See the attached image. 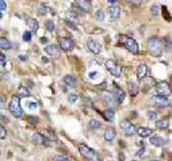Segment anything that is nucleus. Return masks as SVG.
Returning <instances> with one entry per match:
<instances>
[{
	"instance_id": "bb28decb",
	"label": "nucleus",
	"mask_w": 172,
	"mask_h": 161,
	"mask_svg": "<svg viewBox=\"0 0 172 161\" xmlns=\"http://www.w3.org/2000/svg\"><path fill=\"white\" fill-rule=\"evenodd\" d=\"M101 126V123H100V121L97 120V119H92L90 122H88V128L91 129V130H97L99 129Z\"/></svg>"
},
{
	"instance_id": "20e7f679",
	"label": "nucleus",
	"mask_w": 172,
	"mask_h": 161,
	"mask_svg": "<svg viewBox=\"0 0 172 161\" xmlns=\"http://www.w3.org/2000/svg\"><path fill=\"white\" fill-rule=\"evenodd\" d=\"M122 43L125 47L126 50L129 52H131L133 54H137L139 52V46H138V43L133 38H130L127 36H123L122 37Z\"/></svg>"
},
{
	"instance_id": "58836bf2",
	"label": "nucleus",
	"mask_w": 172,
	"mask_h": 161,
	"mask_svg": "<svg viewBox=\"0 0 172 161\" xmlns=\"http://www.w3.org/2000/svg\"><path fill=\"white\" fill-rule=\"evenodd\" d=\"M28 107L29 109H36L37 108V103H34V101H29Z\"/></svg>"
},
{
	"instance_id": "09e8293b",
	"label": "nucleus",
	"mask_w": 172,
	"mask_h": 161,
	"mask_svg": "<svg viewBox=\"0 0 172 161\" xmlns=\"http://www.w3.org/2000/svg\"><path fill=\"white\" fill-rule=\"evenodd\" d=\"M40 43H47V38H46V37H43V38H40Z\"/></svg>"
},
{
	"instance_id": "49530a36",
	"label": "nucleus",
	"mask_w": 172,
	"mask_h": 161,
	"mask_svg": "<svg viewBox=\"0 0 172 161\" xmlns=\"http://www.w3.org/2000/svg\"><path fill=\"white\" fill-rule=\"evenodd\" d=\"M65 23H67V25H68V27H71V28L74 29V30H77V27H76L75 24H72V23L70 22V21H65Z\"/></svg>"
},
{
	"instance_id": "5701e85b",
	"label": "nucleus",
	"mask_w": 172,
	"mask_h": 161,
	"mask_svg": "<svg viewBox=\"0 0 172 161\" xmlns=\"http://www.w3.org/2000/svg\"><path fill=\"white\" fill-rule=\"evenodd\" d=\"M27 24H28V27L31 29V31L32 32H37V30L39 28V24L37 22V20H34V18H28L27 20Z\"/></svg>"
},
{
	"instance_id": "473e14b6",
	"label": "nucleus",
	"mask_w": 172,
	"mask_h": 161,
	"mask_svg": "<svg viewBox=\"0 0 172 161\" xmlns=\"http://www.w3.org/2000/svg\"><path fill=\"white\" fill-rule=\"evenodd\" d=\"M147 116H148V119L150 121H156V120H157V114H156L155 112H151V110L147 112Z\"/></svg>"
},
{
	"instance_id": "c03bdc74",
	"label": "nucleus",
	"mask_w": 172,
	"mask_h": 161,
	"mask_svg": "<svg viewBox=\"0 0 172 161\" xmlns=\"http://www.w3.org/2000/svg\"><path fill=\"white\" fill-rule=\"evenodd\" d=\"M169 39H170V38H169V37H165V38H164V39H163V43H164V45L166 46V48H169V47H170V46H171V41H170V43H169Z\"/></svg>"
},
{
	"instance_id": "c85d7f7f",
	"label": "nucleus",
	"mask_w": 172,
	"mask_h": 161,
	"mask_svg": "<svg viewBox=\"0 0 172 161\" xmlns=\"http://www.w3.org/2000/svg\"><path fill=\"white\" fill-rule=\"evenodd\" d=\"M155 126L157 129H166L169 126V122L166 120H160V121H156L155 123Z\"/></svg>"
},
{
	"instance_id": "de8ad7c7",
	"label": "nucleus",
	"mask_w": 172,
	"mask_h": 161,
	"mask_svg": "<svg viewBox=\"0 0 172 161\" xmlns=\"http://www.w3.org/2000/svg\"><path fill=\"white\" fill-rule=\"evenodd\" d=\"M125 160V155H123V153H119V161H124Z\"/></svg>"
},
{
	"instance_id": "f704fd0d",
	"label": "nucleus",
	"mask_w": 172,
	"mask_h": 161,
	"mask_svg": "<svg viewBox=\"0 0 172 161\" xmlns=\"http://www.w3.org/2000/svg\"><path fill=\"white\" fill-rule=\"evenodd\" d=\"M30 39H31V32L30 31H25L23 34V40L24 41H30Z\"/></svg>"
},
{
	"instance_id": "4be33fe9",
	"label": "nucleus",
	"mask_w": 172,
	"mask_h": 161,
	"mask_svg": "<svg viewBox=\"0 0 172 161\" xmlns=\"http://www.w3.org/2000/svg\"><path fill=\"white\" fill-rule=\"evenodd\" d=\"M63 82H64V84L68 86H76L77 84V80L72 75H67V76H64L63 77Z\"/></svg>"
},
{
	"instance_id": "ddd939ff",
	"label": "nucleus",
	"mask_w": 172,
	"mask_h": 161,
	"mask_svg": "<svg viewBox=\"0 0 172 161\" xmlns=\"http://www.w3.org/2000/svg\"><path fill=\"white\" fill-rule=\"evenodd\" d=\"M149 142H150L151 145H154L156 147H161V146H163V145L166 143V140L164 138H162L161 136H156V135H155V136H151L150 139H149Z\"/></svg>"
},
{
	"instance_id": "4c0bfd02",
	"label": "nucleus",
	"mask_w": 172,
	"mask_h": 161,
	"mask_svg": "<svg viewBox=\"0 0 172 161\" xmlns=\"http://www.w3.org/2000/svg\"><path fill=\"white\" fill-rule=\"evenodd\" d=\"M55 161H71V160H69L68 158L62 156V155H57V156H55Z\"/></svg>"
},
{
	"instance_id": "8fccbe9b",
	"label": "nucleus",
	"mask_w": 172,
	"mask_h": 161,
	"mask_svg": "<svg viewBox=\"0 0 172 161\" xmlns=\"http://www.w3.org/2000/svg\"><path fill=\"white\" fill-rule=\"evenodd\" d=\"M143 152H145V149H141L140 151H139V152H138V154H137V155H141V154L143 153Z\"/></svg>"
},
{
	"instance_id": "cd10ccee",
	"label": "nucleus",
	"mask_w": 172,
	"mask_h": 161,
	"mask_svg": "<svg viewBox=\"0 0 172 161\" xmlns=\"http://www.w3.org/2000/svg\"><path fill=\"white\" fill-rule=\"evenodd\" d=\"M103 115H104V117H106L109 122H113L115 119V112L114 110H111V109H106Z\"/></svg>"
},
{
	"instance_id": "aec40b11",
	"label": "nucleus",
	"mask_w": 172,
	"mask_h": 161,
	"mask_svg": "<svg viewBox=\"0 0 172 161\" xmlns=\"http://www.w3.org/2000/svg\"><path fill=\"white\" fill-rule=\"evenodd\" d=\"M115 136H116V132L113 128H107L104 131V135H103V137L107 142H113L115 139Z\"/></svg>"
},
{
	"instance_id": "a878e982",
	"label": "nucleus",
	"mask_w": 172,
	"mask_h": 161,
	"mask_svg": "<svg viewBox=\"0 0 172 161\" xmlns=\"http://www.w3.org/2000/svg\"><path fill=\"white\" fill-rule=\"evenodd\" d=\"M0 47L2 48V50H9L11 47V43L9 40L7 39V38H0Z\"/></svg>"
},
{
	"instance_id": "6ab92c4d",
	"label": "nucleus",
	"mask_w": 172,
	"mask_h": 161,
	"mask_svg": "<svg viewBox=\"0 0 172 161\" xmlns=\"http://www.w3.org/2000/svg\"><path fill=\"white\" fill-rule=\"evenodd\" d=\"M115 98H116V101L118 104H122L125 99V92L123 91L119 87H116L115 89Z\"/></svg>"
},
{
	"instance_id": "7ed1b4c3",
	"label": "nucleus",
	"mask_w": 172,
	"mask_h": 161,
	"mask_svg": "<svg viewBox=\"0 0 172 161\" xmlns=\"http://www.w3.org/2000/svg\"><path fill=\"white\" fill-rule=\"evenodd\" d=\"M9 110H11V113L13 114L14 117H21L23 114L22 112V107H21V103H20V98L16 97V96H14V97L11 98V103H9Z\"/></svg>"
},
{
	"instance_id": "c9c22d12",
	"label": "nucleus",
	"mask_w": 172,
	"mask_h": 161,
	"mask_svg": "<svg viewBox=\"0 0 172 161\" xmlns=\"http://www.w3.org/2000/svg\"><path fill=\"white\" fill-rule=\"evenodd\" d=\"M28 121H29V123H30V124H33V126H36V124L38 123V119H37V117H34V116H29Z\"/></svg>"
},
{
	"instance_id": "3c124183",
	"label": "nucleus",
	"mask_w": 172,
	"mask_h": 161,
	"mask_svg": "<svg viewBox=\"0 0 172 161\" xmlns=\"http://www.w3.org/2000/svg\"><path fill=\"white\" fill-rule=\"evenodd\" d=\"M108 1L110 2V4H113V5H115V4L117 2V0H108Z\"/></svg>"
},
{
	"instance_id": "864d4df0",
	"label": "nucleus",
	"mask_w": 172,
	"mask_h": 161,
	"mask_svg": "<svg viewBox=\"0 0 172 161\" xmlns=\"http://www.w3.org/2000/svg\"><path fill=\"white\" fill-rule=\"evenodd\" d=\"M170 105H171V107H172V101H171V103H170Z\"/></svg>"
},
{
	"instance_id": "7c9ffc66",
	"label": "nucleus",
	"mask_w": 172,
	"mask_h": 161,
	"mask_svg": "<svg viewBox=\"0 0 172 161\" xmlns=\"http://www.w3.org/2000/svg\"><path fill=\"white\" fill-rule=\"evenodd\" d=\"M94 16L97 18V21H100V22H102L103 20H104V12L101 11V9H99V11L95 12V14H94Z\"/></svg>"
},
{
	"instance_id": "4468645a",
	"label": "nucleus",
	"mask_w": 172,
	"mask_h": 161,
	"mask_svg": "<svg viewBox=\"0 0 172 161\" xmlns=\"http://www.w3.org/2000/svg\"><path fill=\"white\" fill-rule=\"evenodd\" d=\"M76 5L78 6V8H80L84 12H90L91 11V2L88 0H75Z\"/></svg>"
},
{
	"instance_id": "2f4dec72",
	"label": "nucleus",
	"mask_w": 172,
	"mask_h": 161,
	"mask_svg": "<svg viewBox=\"0 0 172 161\" xmlns=\"http://www.w3.org/2000/svg\"><path fill=\"white\" fill-rule=\"evenodd\" d=\"M77 100H78V96H77V94H75V93H72V94H69L68 101H69L70 104L77 103Z\"/></svg>"
},
{
	"instance_id": "2eb2a0df",
	"label": "nucleus",
	"mask_w": 172,
	"mask_h": 161,
	"mask_svg": "<svg viewBox=\"0 0 172 161\" xmlns=\"http://www.w3.org/2000/svg\"><path fill=\"white\" fill-rule=\"evenodd\" d=\"M108 14L110 15V18H111V20H117V18H119L120 16V9L115 5L110 6L108 8Z\"/></svg>"
},
{
	"instance_id": "9d476101",
	"label": "nucleus",
	"mask_w": 172,
	"mask_h": 161,
	"mask_svg": "<svg viewBox=\"0 0 172 161\" xmlns=\"http://www.w3.org/2000/svg\"><path fill=\"white\" fill-rule=\"evenodd\" d=\"M60 47L63 51H71L74 47V40L71 38H61L60 39Z\"/></svg>"
},
{
	"instance_id": "37998d69",
	"label": "nucleus",
	"mask_w": 172,
	"mask_h": 161,
	"mask_svg": "<svg viewBox=\"0 0 172 161\" xmlns=\"http://www.w3.org/2000/svg\"><path fill=\"white\" fill-rule=\"evenodd\" d=\"M90 78L91 80H94V78H97V76H99V73L97 71H92V73H90Z\"/></svg>"
},
{
	"instance_id": "a211bd4d",
	"label": "nucleus",
	"mask_w": 172,
	"mask_h": 161,
	"mask_svg": "<svg viewBox=\"0 0 172 161\" xmlns=\"http://www.w3.org/2000/svg\"><path fill=\"white\" fill-rule=\"evenodd\" d=\"M137 133L142 138L149 137L151 133H153V130L150 128H147V126H140L137 130Z\"/></svg>"
},
{
	"instance_id": "1a4fd4ad",
	"label": "nucleus",
	"mask_w": 172,
	"mask_h": 161,
	"mask_svg": "<svg viewBox=\"0 0 172 161\" xmlns=\"http://www.w3.org/2000/svg\"><path fill=\"white\" fill-rule=\"evenodd\" d=\"M106 68L108 69L109 71L111 73V75H114L115 77H119L120 74H122V69L114 60H108L106 62Z\"/></svg>"
},
{
	"instance_id": "393cba45",
	"label": "nucleus",
	"mask_w": 172,
	"mask_h": 161,
	"mask_svg": "<svg viewBox=\"0 0 172 161\" xmlns=\"http://www.w3.org/2000/svg\"><path fill=\"white\" fill-rule=\"evenodd\" d=\"M17 93L20 94V97H23V98H27V97H30V91H29V89H27L25 86H20L18 87V90H17Z\"/></svg>"
},
{
	"instance_id": "f03ea898",
	"label": "nucleus",
	"mask_w": 172,
	"mask_h": 161,
	"mask_svg": "<svg viewBox=\"0 0 172 161\" xmlns=\"http://www.w3.org/2000/svg\"><path fill=\"white\" fill-rule=\"evenodd\" d=\"M78 150H79L80 154L84 158H86L88 161H101L100 156L97 152H94L92 149H90L88 146H86L84 144H79L78 145Z\"/></svg>"
},
{
	"instance_id": "a18cd8bd",
	"label": "nucleus",
	"mask_w": 172,
	"mask_h": 161,
	"mask_svg": "<svg viewBox=\"0 0 172 161\" xmlns=\"http://www.w3.org/2000/svg\"><path fill=\"white\" fill-rule=\"evenodd\" d=\"M130 4H133V5H139L142 2V0H127Z\"/></svg>"
},
{
	"instance_id": "72a5a7b5",
	"label": "nucleus",
	"mask_w": 172,
	"mask_h": 161,
	"mask_svg": "<svg viewBox=\"0 0 172 161\" xmlns=\"http://www.w3.org/2000/svg\"><path fill=\"white\" fill-rule=\"evenodd\" d=\"M150 13L153 16H157L158 15V6L157 5H153L150 8Z\"/></svg>"
},
{
	"instance_id": "c756f323",
	"label": "nucleus",
	"mask_w": 172,
	"mask_h": 161,
	"mask_svg": "<svg viewBox=\"0 0 172 161\" xmlns=\"http://www.w3.org/2000/svg\"><path fill=\"white\" fill-rule=\"evenodd\" d=\"M45 28L47 31H49V32H53L54 31V29H55V25H54V22L51 21V20H47L45 22Z\"/></svg>"
},
{
	"instance_id": "b1692460",
	"label": "nucleus",
	"mask_w": 172,
	"mask_h": 161,
	"mask_svg": "<svg viewBox=\"0 0 172 161\" xmlns=\"http://www.w3.org/2000/svg\"><path fill=\"white\" fill-rule=\"evenodd\" d=\"M127 87H129V92L131 93L132 96H135V94L138 93V84L137 83H134V82L130 80V82L127 83Z\"/></svg>"
},
{
	"instance_id": "e433bc0d",
	"label": "nucleus",
	"mask_w": 172,
	"mask_h": 161,
	"mask_svg": "<svg viewBox=\"0 0 172 161\" xmlns=\"http://www.w3.org/2000/svg\"><path fill=\"white\" fill-rule=\"evenodd\" d=\"M6 61H7V58H6V55L4 53H1V55H0V64H1L2 67H5Z\"/></svg>"
},
{
	"instance_id": "ea45409f",
	"label": "nucleus",
	"mask_w": 172,
	"mask_h": 161,
	"mask_svg": "<svg viewBox=\"0 0 172 161\" xmlns=\"http://www.w3.org/2000/svg\"><path fill=\"white\" fill-rule=\"evenodd\" d=\"M48 11H49L48 7H41V8H39V14L40 15H44V14H46Z\"/></svg>"
},
{
	"instance_id": "39448f33",
	"label": "nucleus",
	"mask_w": 172,
	"mask_h": 161,
	"mask_svg": "<svg viewBox=\"0 0 172 161\" xmlns=\"http://www.w3.org/2000/svg\"><path fill=\"white\" fill-rule=\"evenodd\" d=\"M31 140L36 145H43V146H48L51 144V139L49 138L44 136V135H41V133H37V132L32 135Z\"/></svg>"
},
{
	"instance_id": "412c9836",
	"label": "nucleus",
	"mask_w": 172,
	"mask_h": 161,
	"mask_svg": "<svg viewBox=\"0 0 172 161\" xmlns=\"http://www.w3.org/2000/svg\"><path fill=\"white\" fill-rule=\"evenodd\" d=\"M142 82L145 83V84H142V90L145 92L148 91L149 89L151 87V86H154L155 84V80L151 78V77H147V78H143Z\"/></svg>"
},
{
	"instance_id": "f257e3e1",
	"label": "nucleus",
	"mask_w": 172,
	"mask_h": 161,
	"mask_svg": "<svg viewBox=\"0 0 172 161\" xmlns=\"http://www.w3.org/2000/svg\"><path fill=\"white\" fill-rule=\"evenodd\" d=\"M148 50L149 53L153 57H161V54H162V43L157 37H151V38L148 39Z\"/></svg>"
},
{
	"instance_id": "dca6fc26",
	"label": "nucleus",
	"mask_w": 172,
	"mask_h": 161,
	"mask_svg": "<svg viewBox=\"0 0 172 161\" xmlns=\"http://www.w3.org/2000/svg\"><path fill=\"white\" fill-rule=\"evenodd\" d=\"M147 75V66L145 63L139 64V67L137 69V77L139 80H142Z\"/></svg>"
},
{
	"instance_id": "423d86ee",
	"label": "nucleus",
	"mask_w": 172,
	"mask_h": 161,
	"mask_svg": "<svg viewBox=\"0 0 172 161\" xmlns=\"http://www.w3.org/2000/svg\"><path fill=\"white\" fill-rule=\"evenodd\" d=\"M150 101L153 103V105L157 106V107H161V108H164L166 106L170 105V101L166 99V97L164 96H160V94H156V96H153Z\"/></svg>"
},
{
	"instance_id": "f8f14e48",
	"label": "nucleus",
	"mask_w": 172,
	"mask_h": 161,
	"mask_svg": "<svg viewBox=\"0 0 172 161\" xmlns=\"http://www.w3.org/2000/svg\"><path fill=\"white\" fill-rule=\"evenodd\" d=\"M45 52L48 55H51V57L53 58H59L61 55L60 48H59L56 45H47L45 47Z\"/></svg>"
},
{
	"instance_id": "5fc2aeb1",
	"label": "nucleus",
	"mask_w": 172,
	"mask_h": 161,
	"mask_svg": "<svg viewBox=\"0 0 172 161\" xmlns=\"http://www.w3.org/2000/svg\"><path fill=\"white\" fill-rule=\"evenodd\" d=\"M150 161H158V160H150Z\"/></svg>"
},
{
	"instance_id": "a19ab883",
	"label": "nucleus",
	"mask_w": 172,
	"mask_h": 161,
	"mask_svg": "<svg viewBox=\"0 0 172 161\" xmlns=\"http://www.w3.org/2000/svg\"><path fill=\"white\" fill-rule=\"evenodd\" d=\"M6 136V130H5V128H4V126H0V138L2 139V138H5Z\"/></svg>"
},
{
	"instance_id": "6e6552de",
	"label": "nucleus",
	"mask_w": 172,
	"mask_h": 161,
	"mask_svg": "<svg viewBox=\"0 0 172 161\" xmlns=\"http://www.w3.org/2000/svg\"><path fill=\"white\" fill-rule=\"evenodd\" d=\"M156 91L160 96L167 97L171 93V89H170V85L167 84V82L163 80V82H160V83L156 84Z\"/></svg>"
},
{
	"instance_id": "603ef678",
	"label": "nucleus",
	"mask_w": 172,
	"mask_h": 161,
	"mask_svg": "<svg viewBox=\"0 0 172 161\" xmlns=\"http://www.w3.org/2000/svg\"><path fill=\"white\" fill-rule=\"evenodd\" d=\"M20 60H23V61H24V60H27V58L24 57V55H20Z\"/></svg>"
},
{
	"instance_id": "79ce46f5",
	"label": "nucleus",
	"mask_w": 172,
	"mask_h": 161,
	"mask_svg": "<svg viewBox=\"0 0 172 161\" xmlns=\"http://www.w3.org/2000/svg\"><path fill=\"white\" fill-rule=\"evenodd\" d=\"M6 9V2L5 0H0V12L2 13V12Z\"/></svg>"
},
{
	"instance_id": "f3484780",
	"label": "nucleus",
	"mask_w": 172,
	"mask_h": 161,
	"mask_svg": "<svg viewBox=\"0 0 172 161\" xmlns=\"http://www.w3.org/2000/svg\"><path fill=\"white\" fill-rule=\"evenodd\" d=\"M102 98H103V100H104V103L107 104L108 106H113L115 104V100H116L115 94L110 93V92H104L102 94Z\"/></svg>"
},
{
	"instance_id": "9b49d317",
	"label": "nucleus",
	"mask_w": 172,
	"mask_h": 161,
	"mask_svg": "<svg viewBox=\"0 0 172 161\" xmlns=\"http://www.w3.org/2000/svg\"><path fill=\"white\" fill-rule=\"evenodd\" d=\"M87 47H88V50H90L92 53H94V54H99L100 51H101V45L94 39L87 40Z\"/></svg>"
},
{
	"instance_id": "0eeeda50",
	"label": "nucleus",
	"mask_w": 172,
	"mask_h": 161,
	"mask_svg": "<svg viewBox=\"0 0 172 161\" xmlns=\"http://www.w3.org/2000/svg\"><path fill=\"white\" fill-rule=\"evenodd\" d=\"M119 126L122 128V130L126 136H133L138 130V129H135V126L129 121H122L119 123Z\"/></svg>"
}]
</instances>
